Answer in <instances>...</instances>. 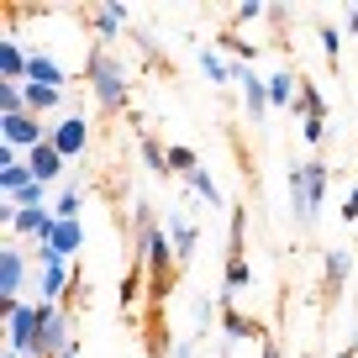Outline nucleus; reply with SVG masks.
<instances>
[{
    "mask_svg": "<svg viewBox=\"0 0 358 358\" xmlns=\"http://www.w3.org/2000/svg\"><path fill=\"white\" fill-rule=\"evenodd\" d=\"M85 85L95 95L106 116H122L132 106V79H127V64L111 53V48H90L85 53Z\"/></svg>",
    "mask_w": 358,
    "mask_h": 358,
    "instance_id": "obj_1",
    "label": "nucleus"
},
{
    "mask_svg": "<svg viewBox=\"0 0 358 358\" xmlns=\"http://www.w3.org/2000/svg\"><path fill=\"white\" fill-rule=\"evenodd\" d=\"M332 174H337V169L327 164V158H306V164H290V169H285V190H290V216H295V227H301V232L316 222V211H322L327 190H332Z\"/></svg>",
    "mask_w": 358,
    "mask_h": 358,
    "instance_id": "obj_2",
    "label": "nucleus"
},
{
    "mask_svg": "<svg viewBox=\"0 0 358 358\" xmlns=\"http://www.w3.org/2000/svg\"><path fill=\"white\" fill-rule=\"evenodd\" d=\"M58 311H64V306H53V301H0V316H6V348H16V353L32 358L43 327L53 322Z\"/></svg>",
    "mask_w": 358,
    "mask_h": 358,
    "instance_id": "obj_3",
    "label": "nucleus"
},
{
    "mask_svg": "<svg viewBox=\"0 0 358 358\" xmlns=\"http://www.w3.org/2000/svg\"><path fill=\"white\" fill-rule=\"evenodd\" d=\"M48 127L53 122H43V116H32V111H22V116H0V143L6 148H16V153H32V148H43L48 143Z\"/></svg>",
    "mask_w": 358,
    "mask_h": 358,
    "instance_id": "obj_4",
    "label": "nucleus"
},
{
    "mask_svg": "<svg viewBox=\"0 0 358 358\" xmlns=\"http://www.w3.org/2000/svg\"><path fill=\"white\" fill-rule=\"evenodd\" d=\"M27 248L16 243V237H6V248H0V301H22L27 290Z\"/></svg>",
    "mask_w": 358,
    "mask_h": 358,
    "instance_id": "obj_5",
    "label": "nucleus"
},
{
    "mask_svg": "<svg viewBox=\"0 0 358 358\" xmlns=\"http://www.w3.org/2000/svg\"><path fill=\"white\" fill-rule=\"evenodd\" d=\"M79 248H85V222H58V227H53V237H48V243H37V268L53 264V258L74 264Z\"/></svg>",
    "mask_w": 358,
    "mask_h": 358,
    "instance_id": "obj_6",
    "label": "nucleus"
},
{
    "mask_svg": "<svg viewBox=\"0 0 358 358\" xmlns=\"http://www.w3.org/2000/svg\"><path fill=\"white\" fill-rule=\"evenodd\" d=\"M48 143H53L58 153H64L69 164H74V158L90 148V116H85V111H69L64 122H53V127H48Z\"/></svg>",
    "mask_w": 358,
    "mask_h": 358,
    "instance_id": "obj_7",
    "label": "nucleus"
},
{
    "mask_svg": "<svg viewBox=\"0 0 358 358\" xmlns=\"http://www.w3.org/2000/svg\"><path fill=\"white\" fill-rule=\"evenodd\" d=\"M127 22H132V11H127V6H90L85 11V27H90V37H95V48H111L116 37L127 32Z\"/></svg>",
    "mask_w": 358,
    "mask_h": 358,
    "instance_id": "obj_8",
    "label": "nucleus"
},
{
    "mask_svg": "<svg viewBox=\"0 0 358 358\" xmlns=\"http://www.w3.org/2000/svg\"><path fill=\"white\" fill-rule=\"evenodd\" d=\"M222 337H227V343H264L268 327L258 322V316L237 311V301H222Z\"/></svg>",
    "mask_w": 358,
    "mask_h": 358,
    "instance_id": "obj_9",
    "label": "nucleus"
},
{
    "mask_svg": "<svg viewBox=\"0 0 358 358\" xmlns=\"http://www.w3.org/2000/svg\"><path fill=\"white\" fill-rule=\"evenodd\" d=\"M348 274H353V248H332L322 258V295L327 306H337V295L348 290Z\"/></svg>",
    "mask_w": 358,
    "mask_h": 358,
    "instance_id": "obj_10",
    "label": "nucleus"
},
{
    "mask_svg": "<svg viewBox=\"0 0 358 358\" xmlns=\"http://www.w3.org/2000/svg\"><path fill=\"white\" fill-rule=\"evenodd\" d=\"M74 274H79V264H64V258L43 264V274H37V301L64 306V295H69V285H74Z\"/></svg>",
    "mask_w": 358,
    "mask_h": 358,
    "instance_id": "obj_11",
    "label": "nucleus"
},
{
    "mask_svg": "<svg viewBox=\"0 0 358 358\" xmlns=\"http://www.w3.org/2000/svg\"><path fill=\"white\" fill-rule=\"evenodd\" d=\"M164 232H169V243H174V253H179V268L195 258V248H201V227L190 222V216H179V211H164Z\"/></svg>",
    "mask_w": 358,
    "mask_h": 358,
    "instance_id": "obj_12",
    "label": "nucleus"
},
{
    "mask_svg": "<svg viewBox=\"0 0 358 358\" xmlns=\"http://www.w3.org/2000/svg\"><path fill=\"white\" fill-rule=\"evenodd\" d=\"M27 85H43V90H69V85H74V74H69V69L58 64L53 53H43V48H37V53H32V64H27Z\"/></svg>",
    "mask_w": 358,
    "mask_h": 358,
    "instance_id": "obj_13",
    "label": "nucleus"
},
{
    "mask_svg": "<svg viewBox=\"0 0 358 358\" xmlns=\"http://www.w3.org/2000/svg\"><path fill=\"white\" fill-rule=\"evenodd\" d=\"M143 353H148V358H169V353H174V337H169L164 306H148V316H143Z\"/></svg>",
    "mask_w": 358,
    "mask_h": 358,
    "instance_id": "obj_14",
    "label": "nucleus"
},
{
    "mask_svg": "<svg viewBox=\"0 0 358 358\" xmlns=\"http://www.w3.org/2000/svg\"><path fill=\"white\" fill-rule=\"evenodd\" d=\"M237 85H243L248 122H264V116H268V74H253V69L237 64Z\"/></svg>",
    "mask_w": 358,
    "mask_h": 358,
    "instance_id": "obj_15",
    "label": "nucleus"
},
{
    "mask_svg": "<svg viewBox=\"0 0 358 358\" xmlns=\"http://www.w3.org/2000/svg\"><path fill=\"white\" fill-rule=\"evenodd\" d=\"M69 327H74V316H69V311H58V316H53V322H48V327H43V337H37V348H32V358H58V353H64V348H69V343H74V332H69Z\"/></svg>",
    "mask_w": 358,
    "mask_h": 358,
    "instance_id": "obj_16",
    "label": "nucleus"
},
{
    "mask_svg": "<svg viewBox=\"0 0 358 358\" xmlns=\"http://www.w3.org/2000/svg\"><path fill=\"white\" fill-rule=\"evenodd\" d=\"M27 64H32V53L16 37H0V79L6 85H27Z\"/></svg>",
    "mask_w": 358,
    "mask_h": 358,
    "instance_id": "obj_17",
    "label": "nucleus"
},
{
    "mask_svg": "<svg viewBox=\"0 0 358 358\" xmlns=\"http://www.w3.org/2000/svg\"><path fill=\"white\" fill-rule=\"evenodd\" d=\"M27 164H32V174H37V185H53V179H64V169H69V158L58 153L53 143H43V148H32L27 153Z\"/></svg>",
    "mask_w": 358,
    "mask_h": 358,
    "instance_id": "obj_18",
    "label": "nucleus"
},
{
    "mask_svg": "<svg viewBox=\"0 0 358 358\" xmlns=\"http://www.w3.org/2000/svg\"><path fill=\"white\" fill-rule=\"evenodd\" d=\"M27 185H37V174H32V164H27V158H11V164H0V201H16Z\"/></svg>",
    "mask_w": 358,
    "mask_h": 358,
    "instance_id": "obj_19",
    "label": "nucleus"
},
{
    "mask_svg": "<svg viewBox=\"0 0 358 358\" xmlns=\"http://www.w3.org/2000/svg\"><path fill=\"white\" fill-rule=\"evenodd\" d=\"M295 95H301V74H290V69L268 74V111H285V106L295 111Z\"/></svg>",
    "mask_w": 358,
    "mask_h": 358,
    "instance_id": "obj_20",
    "label": "nucleus"
},
{
    "mask_svg": "<svg viewBox=\"0 0 358 358\" xmlns=\"http://www.w3.org/2000/svg\"><path fill=\"white\" fill-rule=\"evenodd\" d=\"M185 190H190L195 201L206 206V211H222V206H227V201H222V185H216V179H211V169H206V164L195 169L190 179H185Z\"/></svg>",
    "mask_w": 358,
    "mask_h": 358,
    "instance_id": "obj_21",
    "label": "nucleus"
},
{
    "mask_svg": "<svg viewBox=\"0 0 358 358\" xmlns=\"http://www.w3.org/2000/svg\"><path fill=\"white\" fill-rule=\"evenodd\" d=\"M243 290H253V264H248V258H227V268H222V301H237Z\"/></svg>",
    "mask_w": 358,
    "mask_h": 358,
    "instance_id": "obj_22",
    "label": "nucleus"
},
{
    "mask_svg": "<svg viewBox=\"0 0 358 358\" xmlns=\"http://www.w3.org/2000/svg\"><path fill=\"white\" fill-rule=\"evenodd\" d=\"M216 48H222V53H232L243 69H253V58H258V43H248L237 27H222V32H216Z\"/></svg>",
    "mask_w": 358,
    "mask_h": 358,
    "instance_id": "obj_23",
    "label": "nucleus"
},
{
    "mask_svg": "<svg viewBox=\"0 0 358 358\" xmlns=\"http://www.w3.org/2000/svg\"><path fill=\"white\" fill-rule=\"evenodd\" d=\"M295 111H301V122H327V101H322V90H316V79H306V74H301Z\"/></svg>",
    "mask_w": 358,
    "mask_h": 358,
    "instance_id": "obj_24",
    "label": "nucleus"
},
{
    "mask_svg": "<svg viewBox=\"0 0 358 358\" xmlns=\"http://www.w3.org/2000/svg\"><path fill=\"white\" fill-rule=\"evenodd\" d=\"M227 258H248V206H232L227 216Z\"/></svg>",
    "mask_w": 358,
    "mask_h": 358,
    "instance_id": "obj_25",
    "label": "nucleus"
},
{
    "mask_svg": "<svg viewBox=\"0 0 358 358\" xmlns=\"http://www.w3.org/2000/svg\"><path fill=\"white\" fill-rule=\"evenodd\" d=\"M195 58H201V74L211 79V85H232V79H237V69L227 64L216 48H206V43H201V53H195Z\"/></svg>",
    "mask_w": 358,
    "mask_h": 358,
    "instance_id": "obj_26",
    "label": "nucleus"
},
{
    "mask_svg": "<svg viewBox=\"0 0 358 358\" xmlns=\"http://www.w3.org/2000/svg\"><path fill=\"white\" fill-rule=\"evenodd\" d=\"M64 101H69V90H43V85H27V111H32V116H53Z\"/></svg>",
    "mask_w": 358,
    "mask_h": 358,
    "instance_id": "obj_27",
    "label": "nucleus"
},
{
    "mask_svg": "<svg viewBox=\"0 0 358 358\" xmlns=\"http://www.w3.org/2000/svg\"><path fill=\"white\" fill-rule=\"evenodd\" d=\"M195 169H201V153L185 143H169V179H190Z\"/></svg>",
    "mask_w": 358,
    "mask_h": 358,
    "instance_id": "obj_28",
    "label": "nucleus"
},
{
    "mask_svg": "<svg viewBox=\"0 0 358 358\" xmlns=\"http://www.w3.org/2000/svg\"><path fill=\"white\" fill-rule=\"evenodd\" d=\"M79 211H85V190H79V185H69V190L53 201V222H79Z\"/></svg>",
    "mask_w": 358,
    "mask_h": 358,
    "instance_id": "obj_29",
    "label": "nucleus"
},
{
    "mask_svg": "<svg viewBox=\"0 0 358 358\" xmlns=\"http://www.w3.org/2000/svg\"><path fill=\"white\" fill-rule=\"evenodd\" d=\"M316 37H322V53H327V64H332V74H337V64H343V32H337L332 22H322Z\"/></svg>",
    "mask_w": 358,
    "mask_h": 358,
    "instance_id": "obj_30",
    "label": "nucleus"
},
{
    "mask_svg": "<svg viewBox=\"0 0 358 358\" xmlns=\"http://www.w3.org/2000/svg\"><path fill=\"white\" fill-rule=\"evenodd\" d=\"M27 111V85H6L0 79V116H22Z\"/></svg>",
    "mask_w": 358,
    "mask_h": 358,
    "instance_id": "obj_31",
    "label": "nucleus"
},
{
    "mask_svg": "<svg viewBox=\"0 0 358 358\" xmlns=\"http://www.w3.org/2000/svg\"><path fill=\"white\" fill-rule=\"evenodd\" d=\"M79 306H90V285H85V268L74 274V285H69V295H64V311H69V316H74Z\"/></svg>",
    "mask_w": 358,
    "mask_h": 358,
    "instance_id": "obj_32",
    "label": "nucleus"
},
{
    "mask_svg": "<svg viewBox=\"0 0 358 358\" xmlns=\"http://www.w3.org/2000/svg\"><path fill=\"white\" fill-rule=\"evenodd\" d=\"M264 16H268L264 0H248V6H237V11H232V27H243V22H264Z\"/></svg>",
    "mask_w": 358,
    "mask_h": 358,
    "instance_id": "obj_33",
    "label": "nucleus"
},
{
    "mask_svg": "<svg viewBox=\"0 0 358 358\" xmlns=\"http://www.w3.org/2000/svg\"><path fill=\"white\" fill-rule=\"evenodd\" d=\"M11 206H53V201H48V185H27V190L16 195Z\"/></svg>",
    "mask_w": 358,
    "mask_h": 358,
    "instance_id": "obj_34",
    "label": "nucleus"
},
{
    "mask_svg": "<svg viewBox=\"0 0 358 358\" xmlns=\"http://www.w3.org/2000/svg\"><path fill=\"white\" fill-rule=\"evenodd\" d=\"M258 358H285V348H280V337H274V332L258 343Z\"/></svg>",
    "mask_w": 358,
    "mask_h": 358,
    "instance_id": "obj_35",
    "label": "nucleus"
},
{
    "mask_svg": "<svg viewBox=\"0 0 358 358\" xmlns=\"http://www.w3.org/2000/svg\"><path fill=\"white\" fill-rule=\"evenodd\" d=\"M206 343V337H185V343H174V353H169V358H195V348H201Z\"/></svg>",
    "mask_w": 358,
    "mask_h": 358,
    "instance_id": "obj_36",
    "label": "nucleus"
},
{
    "mask_svg": "<svg viewBox=\"0 0 358 358\" xmlns=\"http://www.w3.org/2000/svg\"><path fill=\"white\" fill-rule=\"evenodd\" d=\"M343 222H348V227L358 222V185H353V190H348V201H343Z\"/></svg>",
    "mask_w": 358,
    "mask_h": 358,
    "instance_id": "obj_37",
    "label": "nucleus"
},
{
    "mask_svg": "<svg viewBox=\"0 0 358 358\" xmlns=\"http://www.w3.org/2000/svg\"><path fill=\"white\" fill-rule=\"evenodd\" d=\"M343 22H348V32L358 37V6H348V11H343Z\"/></svg>",
    "mask_w": 358,
    "mask_h": 358,
    "instance_id": "obj_38",
    "label": "nucleus"
},
{
    "mask_svg": "<svg viewBox=\"0 0 358 358\" xmlns=\"http://www.w3.org/2000/svg\"><path fill=\"white\" fill-rule=\"evenodd\" d=\"M58 358H79V337H74V343H69V348H64Z\"/></svg>",
    "mask_w": 358,
    "mask_h": 358,
    "instance_id": "obj_39",
    "label": "nucleus"
},
{
    "mask_svg": "<svg viewBox=\"0 0 358 358\" xmlns=\"http://www.w3.org/2000/svg\"><path fill=\"white\" fill-rule=\"evenodd\" d=\"M0 358H27V353H16V348H6V353H0Z\"/></svg>",
    "mask_w": 358,
    "mask_h": 358,
    "instance_id": "obj_40",
    "label": "nucleus"
},
{
    "mask_svg": "<svg viewBox=\"0 0 358 358\" xmlns=\"http://www.w3.org/2000/svg\"><path fill=\"white\" fill-rule=\"evenodd\" d=\"M337 358H358V353H353V348H343V353H337Z\"/></svg>",
    "mask_w": 358,
    "mask_h": 358,
    "instance_id": "obj_41",
    "label": "nucleus"
},
{
    "mask_svg": "<svg viewBox=\"0 0 358 358\" xmlns=\"http://www.w3.org/2000/svg\"><path fill=\"white\" fill-rule=\"evenodd\" d=\"M301 358H316V353H301Z\"/></svg>",
    "mask_w": 358,
    "mask_h": 358,
    "instance_id": "obj_42",
    "label": "nucleus"
}]
</instances>
